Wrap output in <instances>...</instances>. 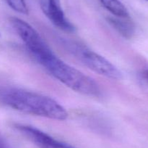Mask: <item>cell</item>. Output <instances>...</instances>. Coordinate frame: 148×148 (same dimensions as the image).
Segmentation results:
<instances>
[{
	"instance_id": "cell-1",
	"label": "cell",
	"mask_w": 148,
	"mask_h": 148,
	"mask_svg": "<svg viewBox=\"0 0 148 148\" xmlns=\"http://www.w3.org/2000/svg\"><path fill=\"white\" fill-rule=\"evenodd\" d=\"M0 101L18 111L53 120H66L68 116L66 109L56 100L20 89H0Z\"/></svg>"
},
{
	"instance_id": "cell-2",
	"label": "cell",
	"mask_w": 148,
	"mask_h": 148,
	"mask_svg": "<svg viewBox=\"0 0 148 148\" xmlns=\"http://www.w3.org/2000/svg\"><path fill=\"white\" fill-rule=\"evenodd\" d=\"M60 82L71 89L88 96H98V84L88 75L61 60L56 55L41 64Z\"/></svg>"
},
{
	"instance_id": "cell-3",
	"label": "cell",
	"mask_w": 148,
	"mask_h": 148,
	"mask_svg": "<svg viewBox=\"0 0 148 148\" xmlns=\"http://www.w3.org/2000/svg\"><path fill=\"white\" fill-rule=\"evenodd\" d=\"M10 23L28 50L40 64L54 56L49 45L29 23L17 17H12Z\"/></svg>"
},
{
	"instance_id": "cell-4",
	"label": "cell",
	"mask_w": 148,
	"mask_h": 148,
	"mask_svg": "<svg viewBox=\"0 0 148 148\" xmlns=\"http://www.w3.org/2000/svg\"><path fill=\"white\" fill-rule=\"evenodd\" d=\"M76 52L80 60L94 72L111 79L121 78V73L118 68L99 54L80 47L77 48Z\"/></svg>"
},
{
	"instance_id": "cell-5",
	"label": "cell",
	"mask_w": 148,
	"mask_h": 148,
	"mask_svg": "<svg viewBox=\"0 0 148 148\" xmlns=\"http://www.w3.org/2000/svg\"><path fill=\"white\" fill-rule=\"evenodd\" d=\"M15 127L24 136L40 148H75L67 143L59 141L40 129L24 124H16Z\"/></svg>"
},
{
	"instance_id": "cell-6",
	"label": "cell",
	"mask_w": 148,
	"mask_h": 148,
	"mask_svg": "<svg viewBox=\"0 0 148 148\" xmlns=\"http://www.w3.org/2000/svg\"><path fill=\"white\" fill-rule=\"evenodd\" d=\"M45 15L54 26L66 32L75 31V27L66 17L60 0H39Z\"/></svg>"
},
{
	"instance_id": "cell-7",
	"label": "cell",
	"mask_w": 148,
	"mask_h": 148,
	"mask_svg": "<svg viewBox=\"0 0 148 148\" xmlns=\"http://www.w3.org/2000/svg\"><path fill=\"white\" fill-rule=\"evenodd\" d=\"M109 23L113 27L125 38H131L134 33V24L131 17H110Z\"/></svg>"
},
{
	"instance_id": "cell-8",
	"label": "cell",
	"mask_w": 148,
	"mask_h": 148,
	"mask_svg": "<svg viewBox=\"0 0 148 148\" xmlns=\"http://www.w3.org/2000/svg\"><path fill=\"white\" fill-rule=\"evenodd\" d=\"M103 6L116 17H130L128 10L119 0H99Z\"/></svg>"
},
{
	"instance_id": "cell-9",
	"label": "cell",
	"mask_w": 148,
	"mask_h": 148,
	"mask_svg": "<svg viewBox=\"0 0 148 148\" xmlns=\"http://www.w3.org/2000/svg\"><path fill=\"white\" fill-rule=\"evenodd\" d=\"M6 1L12 9L17 12L21 14H27L28 12V9L25 0H6Z\"/></svg>"
},
{
	"instance_id": "cell-10",
	"label": "cell",
	"mask_w": 148,
	"mask_h": 148,
	"mask_svg": "<svg viewBox=\"0 0 148 148\" xmlns=\"http://www.w3.org/2000/svg\"><path fill=\"white\" fill-rule=\"evenodd\" d=\"M143 77L145 80L148 83V70L147 71H145L143 73Z\"/></svg>"
},
{
	"instance_id": "cell-11",
	"label": "cell",
	"mask_w": 148,
	"mask_h": 148,
	"mask_svg": "<svg viewBox=\"0 0 148 148\" xmlns=\"http://www.w3.org/2000/svg\"><path fill=\"white\" fill-rule=\"evenodd\" d=\"M147 1H148V0H147Z\"/></svg>"
},
{
	"instance_id": "cell-12",
	"label": "cell",
	"mask_w": 148,
	"mask_h": 148,
	"mask_svg": "<svg viewBox=\"0 0 148 148\" xmlns=\"http://www.w3.org/2000/svg\"><path fill=\"white\" fill-rule=\"evenodd\" d=\"M0 148H1V147H0Z\"/></svg>"
}]
</instances>
